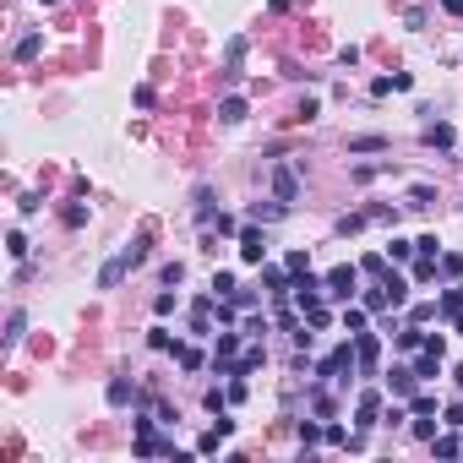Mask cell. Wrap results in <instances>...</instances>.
<instances>
[{
	"label": "cell",
	"instance_id": "obj_1",
	"mask_svg": "<svg viewBox=\"0 0 463 463\" xmlns=\"http://www.w3.org/2000/svg\"><path fill=\"white\" fill-rule=\"evenodd\" d=\"M354 365H360L354 343H338V349H332L321 365H316V376H321V382H349V371H354Z\"/></svg>",
	"mask_w": 463,
	"mask_h": 463
},
{
	"label": "cell",
	"instance_id": "obj_2",
	"mask_svg": "<svg viewBox=\"0 0 463 463\" xmlns=\"http://www.w3.org/2000/svg\"><path fill=\"white\" fill-rule=\"evenodd\" d=\"M137 453L142 458H174V436H158L153 420H137Z\"/></svg>",
	"mask_w": 463,
	"mask_h": 463
},
{
	"label": "cell",
	"instance_id": "obj_3",
	"mask_svg": "<svg viewBox=\"0 0 463 463\" xmlns=\"http://www.w3.org/2000/svg\"><path fill=\"white\" fill-rule=\"evenodd\" d=\"M273 196L295 207V196H300V163H278L273 169Z\"/></svg>",
	"mask_w": 463,
	"mask_h": 463
},
{
	"label": "cell",
	"instance_id": "obj_4",
	"mask_svg": "<svg viewBox=\"0 0 463 463\" xmlns=\"http://www.w3.org/2000/svg\"><path fill=\"white\" fill-rule=\"evenodd\" d=\"M262 256H267V234L256 229V218H251L240 229V262H262Z\"/></svg>",
	"mask_w": 463,
	"mask_h": 463
},
{
	"label": "cell",
	"instance_id": "obj_5",
	"mask_svg": "<svg viewBox=\"0 0 463 463\" xmlns=\"http://www.w3.org/2000/svg\"><path fill=\"white\" fill-rule=\"evenodd\" d=\"M131 267H137V262H131L126 251H120V256H109V262H104V273H98V289H120Z\"/></svg>",
	"mask_w": 463,
	"mask_h": 463
},
{
	"label": "cell",
	"instance_id": "obj_6",
	"mask_svg": "<svg viewBox=\"0 0 463 463\" xmlns=\"http://www.w3.org/2000/svg\"><path fill=\"white\" fill-rule=\"evenodd\" d=\"M354 278H360V267H349V262L332 267V273H327V295H332V300H349V295H354Z\"/></svg>",
	"mask_w": 463,
	"mask_h": 463
},
{
	"label": "cell",
	"instance_id": "obj_7",
	"mask_svg": "<svg viewBox=\"0 0 463 463\" xmlns=\"http://www.w3.org/2000/svg\"><path fill=\"white\" fill-rule=\"evenodd\" d=\"M354 425H360V431L382 425V392H360V403H354Z\"/></svg>",
	"mask_w": 463,
	"mask_h": 463
},
{
	"label": "cell",
	"instance_id": "obj_8",
	"mask_svg": "<svg viewBox=\"0 0 463 463\" xmlns=\"http://www.w3.org/2000/svg\"><path fill=\"white\" fill-rule=\"evenodd\" d=\"M387 387H392V398H414V392H420L414 365H392V371H387Z\"/></svg>",
	"mask_w": 463,
	"mask_h": 463
},
{
	"label": "cell",
	"instance_id": "obj_9",
	"mask_svg": "<svg viewBox=\"0 0 463 463\" xmlns=\"http://www.w3.org/2000/svg\"><path fill=\"white\" fill-rule=\"evenodd\" d=\"M453 142H458V137H453V126H447V120H431V126H425V148L453 153Z\"/></svg>",
	"mask_w": 463,
	"mask_h": 463
},
{
	"label": "cell",
	"instance_id": "obj_10",
	"mask_svg": "<svg viewBox=\"0 0 463 463\" xmlns=\"http://www.w3.org/2000/svg\"><path fill=\"white\" fill-rule=\"evenodd\" d=\"M262 284H267L273 300H284V295L295 289V284H289V267H262Z\"/></svg>",
	"mask_w": 463,
	"mask_h": 463
},
{
	"label": "cell",
	"instance_id": "obj_11",
	"mask_svg": "<svg viewBox=\"0 0 463 463\" xmlns=\"http://www.w3.org/2000/svg\"><path fill=\"white\" fill-rule=\"evenodd\" d=\"M354 354H360V371L376 376V338L371 332H354Z\"/></svg>",
	"mask_w": 463,
	"mask_h": 463
},
{
	"label": "cell",
	"instance_id": "obj_12",
	"mask_svg": "<svg viewBox=\"0 0 463 463\" xmlns=\"http://www.w3.org/2000/svg\"><path fill=\"white\" fill-rule=\"evenodd\" d=\"M392 142L387 137H376V131H365V137H349V158H360V153H387Z\"/></svg>",
	"mask_w": 463,
	"mask_h": 463
},
{
	"label": "cell",
	"instance_id": "obj_13",
	"mask_svg": "<svg viewBox=\"0 0 463 463\" xmlns=\"http://www.w3.org/2000/svg\"><path fill=\"white\" fill-rule=\"evenodd\" d=\"M414 376H420V382H425V376H442V349H431V343H425V349H420V360H414Z\"/></svg>",
	"mask_w": 463,
	"mask_h": 463
},
{
	"label": "cell",
	"instance_id": "obj_14",
	"mask_svg": "<svg viewBox=\"0 0 463 463\" xmlns=\"http://www.w3.org/2000/svg\"><path fill=\"white\" fill-rule=\"evenodd\" d=\"M191 332H196V338L213 332V300H196V306H191Z\"/></svg>",
	"mask_w": 463,
	"mask_h": 463
},
{
	"label": "cell",
	"instance_id": "obj_15",
	"mask_svg": "<svg viewBox=\"0 0 463 463\" xmlns=\"http://www.w3.org/2000/svg\"><path fill=\"white\" fill-rule=\"evenodd\" d=\"M104 398H109V403H115V409H126V403H137V387L126 382V376H115V382L104 387Z\"/></svg>",
	"mask_w": 463,
	"mask_h": 463
},
{
	"label": "cell",
	"instance_id": "obj_16",
	"mask_svg": "<svg viewBox=\"0 0 463 463\" xmlns=\"http://www.w3.org/2000/svg\"><path fill=\"white\" fill-rule=\"evenodd\" d=\"M284 213H289V202H278V196H273V202H256V207H251V218H256V224H278Z\"/></svg>",
	"mask_w": 463,
	"mask_h": 463
},
{
	"label": "cell",
	"instance_id": "obj_17",
	"mask_svg": "<svg viewBox=\"0 0 463 463\" xmlns=\"http://www.w3.org/2000/svg\"><path fill=\"white\" fill-rule=\"evenodd\" d=\"M382 289H387V306H392V310H398V306H409V284H403L398 273H387V278H382Z\"/></svg>",
	"mask_w": 463,
	"mask_h": 463
},
{
	"label": "cell",
	"instance_id": "obj_18",
	"mask_svg": "<svg viewBox=\"0 0 463 463\" xmlns=\"http://www.w3.org/2000/svg\"><path fill=\"white\" fill-rule=\"evenodd\" d=\"M38 49H44V27H33V33H22V38H16V60H33Z\"/></svg>",
	"mask_w": 463,
	"mask_h": 463
},
{
	"label": "cell",
	"instance_id": "obj_19",
	"mask_svg": "<svg viewBox=\"0 0 463 463\" xmlns=\"http://www.w3.org/2000/svg\"><path fill=\"white\" fill-rule=\"evenodd\" d=\"M22 332H27V316H22V310H11V316H5V349H16V343H22Z\"/></svg>",
	"mask_w": 463,
	"mask_h": 463
},
{
	"label": "cell",
	"instance_id": "obj_20",
	"mask_svg": "<svg viewBox=\"0 0 463 463\" xmlns=\"http://www.w3.org/2000/svg\"><path fill=\"white\" fill-rule=\"evenodd\" d=\"M218 120H224V126H240V120H245V98H224V104H218Z\"/></svg>",
	"mask_w": 463,
	"mask_h": 463
},
{
	"label": "cell",
	"instance_id": "obj_21",
	"mask_svg": "<svg viewBox=\"0 0 463 463\" xmlns=\"http://www.w3.org/2000/svg\"><path fill=\"white\" fill-rule=\"evenodd\" d=\"M436 306H442V316L453 321V316H458V310H463V284H453V289H447V295H442Z\"/></svg>",
	"mask_w": 463,
	"mask_h": 463
},
{
	"label": "cell",
	"instance_id": "obj_22",
	"mask_svg": "<svg viewBox=\"0 0 463 463\" xmlns=\"http://www.w3.org/2000/svg\"><path fill=\"white\" fill-rule=\"evenodd\" d=\"M174 354H180V365H185V371H202V365H207V354H202V349H191V343H180Z\"/></svg>",
	"mask_w": 463,
	"mask_h": 463
},
{
	"label": "cell",
	"instance_id": "obj_23",
	"mask_svg": "<svg viewBox=\"0 0 463 463\" xmlns=\"http://www.w3.org/2000/svg\"><path fill=\"white\" fill-rule=\"evenodd\" d=\"M365 224H371V213H343V218H338V234H360Z\"/></svg>",
	"mask_w": 463,
	"mask_h": 463
},
{
	"label": "cell",
	"instance_id": "obj_24",
	"mask_svg": "<svg viewBox=\"0 0 463 463\" xmlns=\"http://www.w3.org/2000/svg\"><path fill=\"white\" fill-rule=\"evenodd\" d=\"M387 256H392V262H409V256H414V240H398V234H392V240H387Z\"/></svg>",
	"mask_w": 463,
	"mask_h": 463
},
{
	"label": "cell",
	"instance_id": "obj_25",
	"mask_svg": "<svg viewBox=\"0 0 463 463\" xmlns=\"http://www.w3.org/2000/svg\"><path fill=\"white\" fill-rule=\"evenodd\" d=\"M436 262H442V256H420V262H414V284H431V278H436Z\"/></svg>",
	"mask_w": 463,
	"mask_h": 463
},
{
	"label": "cell",
	"instance_id": "obj_26",
	"mask_svg": "<svg viewBox=\"0 0 463 463\" xmlns=\"http://www.w3.org/2000/svg\"><path fill=\"white\" fill-rule=\"evenodd\" d=\"M310 409H316V414H321V420H332V414H338V403H332V398H327V392H321V387H316V392H310Z\"/></svg>",
	"mask_w": 463,
	"mask_h": 463
},
{
	"label": "cell",
	"instance_id": "obj_27",
	"mask_svg": "<svg viewBox=\"0 0 463 463\" xmlns=\"http://www.w3.org/2000/svg\"><path fill=\"white\" fill-rule=\"evenodd\" d=\"M5 251H11V256H16V262H22V256H27V251H33V245H27V234H22V229H11V234H5Z\"/></svg>",
	"mask_w": 463,
	"mask_h": 463
},
{
	"label": "cell",
	"instance_id": "obj_28",
	"mask_svg": "<svg viewBox=\"0 0 463 463\" xmlns=\"http://www.w3.org/2000/svg\"><path fill=\"white\" fill-rule=\"evenodd\" d=\"M234 289H240V284H234V273H213V295H218V300H229Z\"/></svg>",
	"mask_w": 463,
	"mask_h": 463
},
{
	"label": "cell",
	"instance_id": "obj_29",
	"mask_svg": "<svg viewBox=\"0 0 463 463\" xmlns=\"http://www.w3.org/2000/svg\"><path fill=\"white\" fill-rule=\"evenodd\" d=\"M60 224H66V229H82V224H87V207H82V202H71V207L60 213Z\"/></svg>",
	"mask_w": 463,
	"mask_h": 463
},
{
	"label": "cell",
	"instance_id": "obj_30",
	"mask_svg": "<svg viewBox=\"0 0 463 463\" xmlns=\"http://www.w3.org/2000/svg\"><path fill=\"white\" fill-rule=\"evenodd\" d=\"M431 202H436L431 185H409V207H431Z\"/></svg>",
	"mask_w": 463,
	"mask_h": 463
},
{
	"label": "cell",
	"instance_id": "obj_31",
	"mask_svg": "<svg viewBox=\"0 0 463 463\" xmlns=\"http://www.w3.org/2000/svg\"><path fill=\"white\" fill-rule=\"evenodd\" d=\"M343 327H349V338H354V332H365V310L349 306V310H343Z\"/></svg>",
	"mask_w": 463,
	"mask_h": 463
},
{
	"label": "cell",
	"instance_id": "obj_32",
	"mask_svg": "<svg viewBox=\"0 0 463 463\" xmlns=\"http://www.w3.org/2000/svg\"><path fill=\"white\" fill-rule=\"evenodd\" d=\"M442 273H447V278H463V256L458 251H442Z\"/></svg>",
	"mask_w": 463,
	"mask_h": 463
},
{
	"label": "cell",
	"instance_id": "obj_33",
	"mask_svg": "<svg viewBox=\"0 0 463 463\" xmlns=\"http://www.w3.org/2000/svg\"><path fill=\"white\" fill-rule=\"evenodd\" d=\"M414 251H420V256H442V240H436V234H420Z\"/></svg>",
	"mask_w": 463,
	"mask_h": 463
},
{
	"label": "cell",
	"instance_id": "obj_34",
	"mask_svg": "<svg viewBox=\"0 0 463 463\" xmlns=\"http://www.w3.org/2000/svg\"><path fill=\"white\" fill-rule=\"evenodd\" d=\"M409 409H414V414H436V398H431V392H414Z\"/></svg>",
	"mask_w": 463,
	"mask_h": 463
},
{
	"label": "cell",
	"instance_id": "obj_35",
	"mask_svg": "<svg viewBox=\"0 0 463 463\" xmlns=\"http://www.w3.org/2000/svg\"><path fill=\"white\" fill-rule=\"evenodd\" d=\"M414 436H420V442H436V420L420 414V420H414Z\"/></svg>",
	"mask_w": 463,
	"mask_h": 463
},
{
	"label": "cell",
	"instance_id": "obj_36",
	"mask_svg": "<svg viewBox=\"0 0 463 463\" xmlns=\"http://www.w3.org/2000/svg\"><path fill=\"white\" fill-rule=\"evenodd\" d=\"M321 442H327V447H349V436H343V425H338V420L321 431Z\"/></svg>",
	"mask_w": 463,
	"mask_h": 463
},
{
	"label": "cell",
	"instance_id": "obj_37",
	"mask_svg": "<svg viewBox=\"0 0 463 463\" xmlns=\"http://www.w3.org/2000/svg\"><path fill=\"white\" fill-rule=\"evenodd\" d=\"M436 453H442V458H458L463 442H458V436H436Z\"/></svg>",
	"mask_w": 463,
	"mask_h": 463
},
{
	"label": "cell",
	"instance_id": "obj_38",
	"mask_svg": "<svg viewBox=\"0 0 463 463\" xmlns=\"http://www.w3.org/2000/svg\"><path fill=\"white\" fill-rule=\"evenodd\" d=\"M284 267H289V273H310V256H306V251H289Z\"/></svg>",
	"mask_w": 463,
	"mask_h": 463
},
{
	"label": "cell",
	"instance_id": "obj_39",
	"mask_svg": "<svg viewBox=\"0 0 463 463\" xmlns=\"http://www.w3.org/2000/svg\"><path fill=\"white\" fill-rule=\"evenodd\" d=\"M148 343H153V349H180V343L169 338V327H153V332H148Z\"/></svg>",
	"mask_w": 463,
	"mask_h": 463
},
{
	"label": "cell",
	"instance_id": "obj_40",
	"mask_svg": "<svg viewBox=\"0 0 463 463\" xmlns=\"http://www.w3.org/2000/svg\"><path fill=\"white\" fill-rule=\"evenodd\" d=\"M218 442H224V431H218V425H213V431H207V436H202V442H196V453H218Z\"/></svg>",
	"mask_w": 463,
	"mask_h": 463
},
{
	"label": "cell",
	"instance_id": "obj_41",
	"mask_svg": "<svg viewBox=\"0 0 463 463\" xmlns=\"http://www.w3.org/2000/svg\"><path fill=\"white\" fill-rule=\"evenodd\" d=\"M376 174H387V163H354V180H376Z\"/></svg>",
	"mask_w": 463,
	"mask_h": 463
},
{
	"label": "cell",
	"instance_id": "obj_42",
	"mask_svg": "<svg viewBox=\"0 0 463 463\" xmlns=\"http://www.w3.org/2000/svg\"><path fill=\"white\" fill-rule=\"evenodd\" d=\"M300 442H306V447H316V442H321V425H310V420H300Z\"/></svg>",
	"mask_w": 463,
	"mask_h": 463
},
{
	"label": "cell",
	"instance_id": "obj_43",
	"mask_svg": "<svg viewBox=\"0 0 463 463\" xmlns=\"http://www.w3.org/2000/svg\"><path fill=\"white\" fill-rule=\"evenodd\" d=\"M180 278H185V267H180V262H163V284H169V289H174V284H180Z\"/></svg>",
	"mask_w": 463,
	"mask_h": 463
},
{
	"label": "cell",
	"instance_id": "obj_44",
	"mask_svg": "<svg viewBox=\"0 0 463 463\" xmlns=\"http://www.w3.org/2000/svg\"><path fill=\"white\" fill-rule=\"evenodd\" d=\"M387 93H398V87H392V77H376V82H371V98H387Z\"/></svg>",
	"mask_w": 463,
	"mask_h": 463
},
{
	"label": "cell",
	"instance_id": "obj_45",
	"mask_svg": "<svg viewBox=\"0 0 463 463\" xmlns=\"http://www.w3.org/2000/svg\"><path fill=\"white\" fill-rule=\"evenodd\" d=\"M442 11H447V16H463V0H442Z\"/></svg>",
	"mask_w": 463,
	"mask_h": 463
},
{
	"label": "cell",
	"instance_id": "obj_46",
	"mask_svg": "<svg viewBox=\"0 0 463 463\" xmlns=\"http://www.w3.org/2000/svg\"><path fill=\"white\" fill-rule=\"evenodd\" d=\"M453 327H458V332H463V310H458V316H453Z\"/></svg>",
	"mask_w": 463,
	"mask_h": 463
},
{
	"label": "cell",
	"instance_id": "obj_47",
	"mask_svg": "<svg viewBox=\"0 0 463 463\" xmlns=\"http://www.w3.org/2000/svg\"><path fill=\"white\" fill-rule=\"evenodd\" d=\"M453 376H458V387H463V365H458V371H453Z\"/></svg>",
	"mask_w": 463,
	"mask_h": 463
},
{
	"label": "cell",
	"instance_id": "obj_48",
	"mask_svg": "<svg viewBox=\"0 0 463 463\" xmlns=\"http://www.w3.org/2000/svg\"><path fill=\"white\" fill-rule=\"evenodd\" d=\"M44 5H55V0H44Z\"/></svg>",
	"mask_w": 463,
	"mask_h": 463
}]
</instances>
